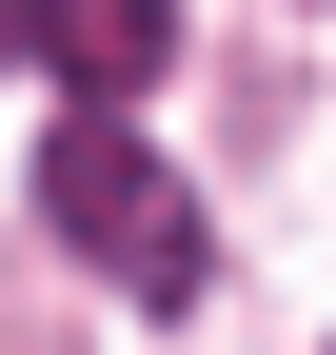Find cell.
<instances>
[{
    "label": "cell",
    "instance_id": "cell-1",
    "mask_svg": "<svg viewBox=\"0 0 336 355\" xmlns=\"http://www.w3.org/2000/svg\"><path fill=\"white\" fill-rule=\"evenodd\" d=\"M40 217H60V237L99 257L119 296H158V316H178V296L218 277V217H198L178 178L119 139V119H79V99H60V139H40Z\"/></svg>",
    "mask_w": 336,
    "mask_h": 355
},
{
    "label": "cell",
    "instance_id": "cell-2",
    "mask_svg": "<svg viewBox=\"0 0 336 355\" xmlns=\"http://www.w3.org/2000/svg\"><path fill=\"white\" fill-rule=\"evenodd\" d=\"M20 40H40V79H60L79 119H119V99H158V60H178V0H20Z\"/></svg>",
    "mask_w": 336,
    "mask_h": 355
}]
</instances>
